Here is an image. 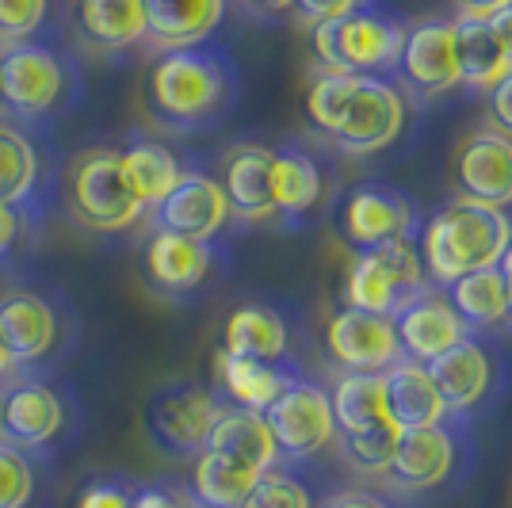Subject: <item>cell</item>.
<instances>
[{
	"mask_svg": "<svg viewBox=\"0 0 512 508\" xmlns=\"http://www.w3.org/2000/svg\"><path fill=\"white\" fill-rule=\"evenodd\" d=\"M363 4H371V0H295L291 12H295V20L310 31V27H318V23L341 20V16L356 12Z\"/></svg>",
	"mask_w": 512,
	"mask_h": 508,
	"instance_id": "cell-40",
	"label": "cell"
},
{
	"mask_svg": "<svg viewBox=\"0 0 512 508\" xmlns=\"http://www.w3.org/2000/svg\"><path fill=\"white\" fill-rule=\"evenodd\" d=\"M230 203L222 195V184L199 169H184L180 184L150 211L153 230L180 233L195 241H218V233L230 222Z\"/></svg>",
	"mask_w": 512,
	"mask_h": 508,
	"instance_id": "cell-15",
	"label": "cell"
},
{
	"mask_svg": "<svg viewBox=\"0 0 512 508\" xmlns=\"http://www.w3.org/2000/svg\"><path fill=\"white\" fill-rule=\"evenodd\" d=\"M203 451L230 455V459H237V463L260 470V474H264V470H272V466H279L276 440H272V432H268L264 413L237 409V405H226V409H222V417L214 421Z\"/></svg>",
	"mask_w": 512,
	"mask_h": 508,
	"instance_id": "cell-30",
	"label": "cell"
},
{
	"mask_svg": "<svg viewBox=\"0 0 512 508\" xmlns=\"http://www.w3.org/2000/svg\"><path fill=\"white\" fill-rule=\"evenodd\" d=\"M325 508H394L386 497L379 493H363V489H348V493H337L333 501H325Z\"/></svg>",
	"mask_w": 512,
	"mask_h": 508,
	"instance_id": "cell-44",
	"label": "cell"
},
{
	"mask_svg": "<svg viewBox=\"0 0 512 508\" xmlns=\"http://www.w3.org/2000/svg\"><path fill=\"white\" fill-rule=\"evenodd\" d=\"M268 432L276 440L279 459H314L318 451L337 440V424H333V405H329V390H321L318 382L295 379L276 402L264 409Z\"/></svg>",
	"mask_w": 512,
	"mask_h": 508,
	"instance_id": "cell-11",
	"label": "cell"
},
{
	"mask_svg": "<svg viewBox=\"0 0 512 508\" xmlns=\"http://www.w3.org/2000/svg\"><path fill=\"white\" fill-rule=\"evenodd\" d=\"M432 287L417 256V237H394L375 249H360L344 276V306L394 318L409 298Z\"/></svg>",
	"mask_w": 512,
	"mask_h": 508,
	"instance_id": "cell-8",
	"label": "cell"
},
{
	"mask_svg": "<svg viewBox=\"0 0 512 508\" xmlns=\"http://www.w3.org/2000/svg\"><path fill=\"white\" fill-rule=\"evenodd\" d=\"M486 23H490L493 39H497V46L505 50V58H509V65H512V4L501 8V12H493V16H486Z\"/></svg>",
	"mask_w": 512,
	"mask_h": 508,
	"instance_id": "cell-45",
	"label": "cell"
},
{
	"mask_svg": "<svg viewBox=\"0 0 512 508\" xmlns=\"http://www.w3.org/2000/svg\"><path fill=\"white\" fill-rule=\"evenodd\" d=\"M35 493H39L35 455L12 444H0V508H31Z\"/></svg>",
	"mask_w": 512,
	"mask_h": 508,
	"instance_id": "cell-35",
	"label": "cell"
},
{
	"mask_svg": "<svg viewBox=\"0 0 512 508\" xmlns=\"http://www.w3.org/2000/svg\"><path fill=\"white\" fill-rule=\"evenodd\" d=\"M0 268H4V256H0Z\"/></svg>",
	"mask_w": 512,
	"mask_h": 508,
	"instance_id": "cell-51",
	"label": "cell"
},
{
	"mask_svg": "<svg viewBox=\"0 0 512 508\" xmlns=\"http://www.w3.org/2000/svg\"><path fill=\"white\" fill-rule=\"evenodd\" d=\"M245 4L260 16H283V12H291L295 0H245Z\"/></svg>",
	"mask_w": 512,
	"mask_h": 508,
	"instance_id": "cell-48",
	"label": "cell"
},
{
	"mask_svg": "<svg viewBox=\"0 0 512 508\" xmlns=\"http://www.w3.org/2000/svg\"><path fill=\"white\" fill-rule=\"evenodd\" d=\"M54 20V0H0V46L46 39Z\"/></svg>",
	"mask_w": 512,
	"mask_h": 508,
	"instance_id": "cell-36",
	"label": "cell"
},
{
	"mask_svg": "<svg viewBox=\"0 0 512 508\" xmlns=\"http://www.w3.org/2000/svg\"><path fill=\"white\" fill-rule=\"evenodd\" d=\"M218 268H222V249L214 241L153 230L142 245V279L153 295L169 302L199 295L218 276Z\"/></svg>",
	"mask_w": 512,
	"mask_h": 508,
	"instance_id": "cell-12",
	"label": "cell"
},
{
	"mask_svg": "<svg viewBox=\"0 0 512 508\" xmlns=\"http://www.w3.org/2000/svg\"><path fill=\"white\" fill-rule=\"evenodd\" d=\"M119 157H123V172H127L130 188L138 191V199H142L150 211L180 184V176H184L180 157H176L169 146L153 142V138H130L127 146L119 149Z\"/></svg>",
	"mask_w": 512,
	"mask_h": 508,
	"instance_id": "cell-32",
	"label": "cell"
},
{
	"mask_svg": "<svg viewBox=\"0 0 512 508\" xmlns=\"http://www.w3.org/2000/svg\"><path fill=\"white\" fill-rule=\"evenodd\" d=\"M222 352L245 356V360L283 363L291 352V329L276 306L264 302H241L226 318L222 329Z\"/></svg>",
	"mask_w": 512,
	"mask_h": 508,
	"instance_id": "cell-28",
	"label": "cell"
},
{
	"mask_svg": "<svg viewBox=\"0 0 512 508\" xmlns=\"http://www.w3.org/2000/svg\"><path fill=\"white\" fill-rule=\"evenodd\" d=\"M417 230H421V218L413 199L383 184H363L341 207V233L356 253L386 245L394 237H417Z\"/></svg>",
	"mask_w": 512,
	"mask_h": 508,
	"instance_id": "cell-17",
	"label": "cell"
},
{
	"mask_svg": "<svg viewBox=\"0 0 512 508\" xmlns=\"http://www.w3.org/2000/svg\"><path fill=\"white\" fill-rule=\"evenodd\" d=\"M81 69L54 39L0 46V111L4 119L43 134L81 100Z\"/></svg>",
	"mask_w": 512,
	"mask_h": 508,
	"instance_id": "cell-3",
	"label": "cell"
},
{
	"mask_svg": "<svg viewBox=\"0 0 512 508\" xmlns=\"http://www.w3.org/2000/svg\"><path fill=\"white\" fill-rule=\"evenodd\" d=\"M383 398L386 413H390V421H394L398 432L432 428V424H444V417H448L444 398H440V390H436V382H432L425 363H390L383 371Z\"/></svg>",
	"mask_w": 512,
	"mask_h": 508,
	"instance_id": "cell-26",
	"label": "cell"
},
{
	"mask_svg": "<svg viewBox=\"0 0 512 508\" xmlns=\"http://www.w3.org/2000/svg\"><path fill=\"white\" fill-rule=\"evenodd\" d=\"M455 466V436L448 424L432 428H409L398 432V444L390 451V463L383 466L386 482L402 493L440 486Z\"/></svg>",
	"mask_w": 512,
	"mask_h": 508,
	"instance_id": "cell-21",
	"label": "cell"
},
{
	"mask_svg": "<svg viewBox=\"0 0 512 508\" xmlns=\"http://www.w3.org/2000/svg\"><path fill=\"white\" fill-rule=\"evenodd\" d=\"M390 321H394V337H398V348H402V360L413 363H432L448 348H455L463 337H470V329L451 310L448 295L440 287H425L417 298H409Z\"/></svg>",
	"mask_w": 512,
	"mask_h": 508,
	"instance_id": "cell-20",
	"label": "cell"
},
{
	"mask_svg": "<svg viewBox=\"0 0 512 508\" xmlns=\"http://www.w3.org/2000/svg\"><path fill=\"white\" fill-rule=\"evenodd\" d=\"M509 241V214L486 207V203H474V199H455L417 230V256H421L428 283L444 291L448 283H455L467 272L497 268Z\"/></svg>",
	"mask_w": 512,
	"mask_h": 508,
	"instance_id": "cell-4",
	"label": "cell"
},
{
	"mask_svg": "<svg viewBox=\"0 0 512 508\" xmlns=\"http://www.w3.org/2000/svg\"><path fill=\"white\" fill-rule=\"evenodd\" d=\"M306 123L348 157H371L390 149L406 130V92L390 77L329 73L321 69L306 85Z\"/></svg>",
	"mask_w": 512,
	"mask_h": 508,
	"instance_id": "cell-1",
	"label": "cell"
},
{
	"mask_svg": "<svg viewBox=\"0 0 512 508\" xmlns=\"http://www.w3.org/2000/svg\"><path fill=\"white\" fill-rule=\"evenodd\" d=\"M486 119L490 130L512 138V69L493 88H486Z\"/></svg>",
	"mask_w": 512,
	"mask_h": 508,
	"instance_id": "cell-41",
	"label": "cell"
},
{
	"mask_svg": "<svg viewBox=\"0 0 512 508\" xmlns=\"http://www.w3.org/2000/svg\"><path fill=\"white\" fill-rule=\"evenodd\" d=\"M241 96L234 58L214 43L157 54L142 81V100L157 127L172 134H199L218 127Z\"/></svg>",
	"mask_w": 512,
	"mask_h": 508,
	"instance_id": "cell-2",
	"label": "cell"
},
{
	"mask_svg": "<svg viewBox=\"0 0 512 508\" xmlns=\"http://www.w3.org/2000/svg\"><path fill=\"white\" fill-rule=\"evenodd\" d=\"M142 8H146V46L157 54L211 43V35L226 16V0H142Z\"/></svg>",
	"mask_w": 512,
	"mask_h": 508,
	"instance_id": "cell-24",
	"label": "cell"
},
{
	"mask_svg": "<svg viewBox=\"0 0 512 508\" xmlns=\"http://www.w3.org/2000/svg\"><path fill=\"white\" fill-rule=\"evenodd\" d=\"M73 428L69 398L35 371H16L0 382V444L46 459L65 444Z\"/></svg>",
	"mask_w": 512,
	"mask_h": 508,
	"instance_id": "cell-7",
	"label": "cell"
},
{
	"mask_svg": "<svg viewBox=\"0 0 512 508\" xmlns=\"http://www.w3.org/2000/svg\"><path fill=\"white\" fill-rule=\"evenodd\" d=\"M69 27L92 54H123L146 43V8L142 0H73Z\"/></svg>",
	"mask_w": 512,
	"mask_h": 508,
	"instance_id": "cell-23",
	"label": "cell"
},
{
	"mask_svg": "<svg viewBox=\"0 0 512 508\" xmlns=\"http://www.w3.org/2000/svg\"><path fill=\"white\" fill-rule=\"evenodd\" d=\"M16 375V367H12V360H8V352H4V344H0V382L12 379Z\"/></svg>",
	"mask_w": 512,
	"mask_h": 508,
	"instance_id": "cell-50",
	"label": "cell"
},
{
	"mask_svg": "<svg viewBox=\"0 0 512 508\" xmlns=\"http://www.w3.org/2000/svg\"><path fill=\"white\" fill-rule=\"evenodd\" d=\"M27 233H31V226L23 222V214H16L12 207L0 203V256L4 260L16 253V245H20Z\"/></svg>",
	"mask_w": 512,
	"mask_h": 508,
	"instance_id": "cell-42",
	"label": "cell"
},
{
	"mask_svg": "<svg viewBox=\"0 0 512 508\" xmlns=\"http://www.w3.org/2000/svg\"><path fill=\"white\" fill-rule=\"evenodd\" d=\"M172 508H203L199 501H195V493L188 486H180L176 482V489H172Z\"/></svg>",
	"mask_w": 512,
	"mask_h": 508,
	"instance_id": "cell-49",
	"label": "cell"
},
{
	"mask_svg": "<svg viewBox=\"0 0 512 508\" xmlns=\"http://www.w3.org/2000/svg\"><path fill=\"white\" fill-rule=\"evenodd\" d=\"M272 199H276V218H287V222H299L318 211L325 199V172L310 149H272Z\"/></svg>",
	"mask_w": 512,
	"mask_h": 508,
	"instance_id": "cell-27",
	"label": "cell"
},
{
	"mask_svg": "<svg viewBox=\"0 0 512 508\" xmlns=\"http://www.w3.org/2000/svg\"><path fill=\"white\" fill-rule=\"evenodd\" d=\"M241 508H314V497L291 470L272 466V470H264L256 478V486L249 489Z\"/></svg>",
	"mask_w": 512,
	"mask_h": 508,
	"instance_id": "cell-37",
	"label": "cell"
},
{
	"mask_svg": "<svg viewBox=\"0 0 512 508\" xmlns=\"http://www.w3.org/2000/svg\"><path fill=\"white\" fill-rule=\"evenodd\" d=\"M65 214L88 233H123L134 230L142 218H150V207L130 188L123 157L115 146L81 149L62 176L58 188Z\"/></svg>",
	"mask_w": 512,
	"mask_h": 508,
	"instance_id": "cell-5",
	"label": "cell"
},
{
	"mask_svg": "<svg viewBox=\"0 0 512 508\" xmlns=\"http://www.w3.org/2000/svg\"><path fill=\"white\" fill-rule=\"evenodd\" d=\"M497 272H501V283H505V302H509V321H512V241L509 249L497 260Z\"/></svg>",
	"mask_w": 512,
	"mask_h": 508,
	"instance_id": "cell-47",
	"label": "cell"
},
{
	"mask_svg": "<svg viewBox=\"0 0 512 508\" xmlns=\"http://www.w3.org/2000/svg\"><path fill=\"white\" fill-rule=\"evenodd\" d=\"M341 444H344V455H348L356 466H363V470H383V466L390 463L394 444H398V428L386 424V428L363 432V436H348V440H341Z\"/></svg>",
	"mask_w": 512,
	"mask_h": 508,
	"instance_id": "cell-38",
	"label": "cell"
},
{
	"mask_svg": "<svg viewBox=\"0 0 512 508\" xmlns=\"http://www.w3.org/2000/svg\"><path fill=\"white\" fill-rule=\"evenodd\" d=\"M295 379L299 375L287 363L245 360V356H230L222 348L214 352V390L230 405H237V409L264 413Z\"/></svg>",
	"mask_w": 512,
	"mask_h": 508,
	"instance_id": "cell-25",
	"label": "cell"
},
{
	"mask_svg": "<svg viewBox=\"0 0 512 508\" xmlns=\"http://www.w3.org/2000/svg\"><path fill=\"white\" fill-rule=\"evenodd\" d=\"M325 352L344 371H386L390 363L402 360L394 321L352 306L333 310V318L325 321Z\"/></svg>",
	"mask_w": 512,
	"mask_h": 508,
	"instance_id": "cell-18",
	"label": "cell"
},
{
	"mask_svg": "<svg viewBox=\"0 0 512 508\" xmlns=\"http://www.w3.org/2000/svg\"><path fill=\"white\" fill-rule=\"evenodd\" d=\"M130 497H134V482L107 474V478H88L69 508H130Z\"/></svg>",
	"mask_w": 512,
	"mask_h": 508,
	"instance_id": "cell-39",
	"label": "cell"
},
{
	"mask_svg": "<svg viewBox=\"0 0 512 508\" xmlns=\"http://www.w3.org/2000/svg\"><path fill=\"white\" fill-rule=\"evenodd\" d=\"M448 417H467L478 405H486L493 398V386H497V360L493 352L478 340V333L463 337L455 348H448L444 356H436L432 363H425Z\"/></svg>",
	"mask_w": 512,
	"mask_h": 508,
	"instance_id": "cell-19",
	"label": "cell"
},
{
	"mask_svg": "<svg viewBox=\"0 0 512 508\" xmlns=\"http://www.w3.org/2000/svg\"><path fill=\"white\" fill-rule=\"evenodd\" d=\"M0 344L16 371H39L62 348V310L39 291L0 295Z\"/></svg>",
	"mask_w": 512,
	"mask_h": 508,
	"instance_id": "cell-13",
	"label": "cell"
},
{
	"mask_svg": "<svg viewBox=\"0 0 512 508\" xmlns=\"http://www.w3.org/2000/svg\"><path fill=\"white\" fill-rule=\"evenodd\" d=\"M226 405L230 402L214 386L169 382L146 405V432L153 447L165 451L169 459H195L207 447V436Z\"/></svg>",
	"mask_w": 512,
	"mask_h": 508,
	"instance_id": "cell-10",
	"label": "cell"
},
{
	"mask_svg": "<svg viewBox=\"0 0 512 508\" xmlns=\"http://www.w3.org/2000/svg\"><path fill=\"white\" fill-rule=\"evenodd\" d=\"M394 77L421 96H444L463 85L455 62V27L451 20H421L406 31V43L394 65Z\"/></svg>",
	"mask_w": 512,
	"mask_h": 508,
	"instance_id": "cell-16",
	"label": "cell"
},
{
	"mask_svg": "<svg viewBox=\"0 0 512 508\" xmlns=\"http://www.w3.org/2000/svg\"><path fill=\"white\" fill-rule=\"evenodd\" d=\"M62 176L46 149L43 134L0 119V203L23 214L31 230H39L43 214L54 207Z\"/></svg>",
	"mask_w": 512,
	"mask_h": 508,
	"instance_id": "cell-9",
	"label": "cell"
},
{
	"mask_svg": "<svg viewBox=\"0 0 512 508\" xmlns=\"http://www.w3.org/2000/svg\"><path fill=\"white\" fill-rule=\"evenodd\" d=\"M329 405H333V424L341 440L394 424L386 413L383 371H344L329 390Z\"/></svg>",
	"mask_w": 512,
	"mask_h": 508,
	"instance_id": "cell-29",
	"label": "cell"
},
{
	"mask_svg": "<svg viewBox=\"0 0 512 508\" xmlns=\"http://www.w3.org/2000/svg\"><path fill=\"white\" fill-rule=\"evenodd\" d=\"M409 23L394 16L383 4H363L341 20L310 27V46L321 69L329 73H367V77H390Z\"/></svg>",
	"mask_w": 512,
	"mask_h": 508,
	"instance_id": "cell-6",
	"label": "cell"
},
{
	"mask_svg": "<svg viewBox=\"0 0 512 508\" xmlns=\"http://www.w3.org/2000/svg\"><path fill=\"white\" fill-rule=\"evenodd\" d=\"M451 180L459 199H474L497 211L512 207V138L497 130H478L459 142L451 157Z\"/></svg>",
	"mask_w": 512,
	"mask_h": 508,
	"instance_id": "cell-14",
	"label": "cell"
},
{
	"mask_svg": "<svg viewBox=\"0 0 512 508\" xmlns=\"http://www.w3.org/2000/svg\"><path fill=\"white\" fill-rule=\"evenodd\" d=\"M230 203V214L241 222H272V149L256 142H237L222 153V172L214 176Z\"/></svg>",
	"mask_w": 512,
	"mask_h": 508,
	"instance_id": "cell-22",
	"label": "cell"
},
{
	"mask_svg": "<svg viewBox=\"0 0 512 508\" xmlns=\"http://www.w3.org/2000/svg\"><path fill=\"white\" fill-rule=\"evenodd\" d=\"M192 463L188 489L203 508H241V501L249 497V489L260 478V470L237 463L230 455H218V451H199Z\"/></svg>",
	"mask_w": 512,
	"mask_h": 508,
	"instance_id": "cell-34",
	"label": "cell"
},
{
	"mask_svg": "<svg viewBox=\"0 0 512 508\" xmlns=\"http://www.w3.org/2000/svg\"><path fill=\"white\" fill-rule=\"evenodd\" d=\"M451 310L459 314V321L467 325L470 333H482V329H497L501 321H509V302H505V283L497 268H478L467 272L455 283L444 287Z\"/></svg>",
	"mask_w": 512,
	"mask_h": 508,
	"instance_id": "cell-33",
	"label": "cell"
},
{
	"mask_svg": "<svg viewBox=\"0 0 512 508\" xmlns=\"http://www.w3.org/2000/svg\"><path fill=\"white\" fill-rule=\"evenodd\" d=\"M451 27H455V62H459L463 85L478 88V92L493 88L512 65L493 39L490 23L478 20V16H455Z\"/></svg>",
	"mask_w": 512,
	"mask_h": 508,
	"instance_id": "cell-31",
	"label": "cell"
},
{
	"mask_svg": "<svg viewBox=\"0 0 512 508\" xmlns=\"http://www.w3.org/2000/svg\"><path fill=\"white\" fill-rule=\"evenodd\" d=\"M512 0H455V8H459V16H478V20H486L493 12H501V8H509Z\"/></svg>",
	"mask_w": 512,
	"mask_h": 508,
	"instance_id": "cell-46",
	"label": "cell"
},
{
	"mask_svg": "<svg viewBox=\"0 0 512 508\" xmlns=\"http://www.w3.org/2000/svg\"><path fill=\"white\" fill-rule=\"evenodd\" d=\"M172 489L176 482H134L130 508H172Z\"/></svg>",
	"mask_w": 512,
	"mask_h": 508,
	"instance_id": "cell-43",
	"label": "cell"
}]
</instances>
